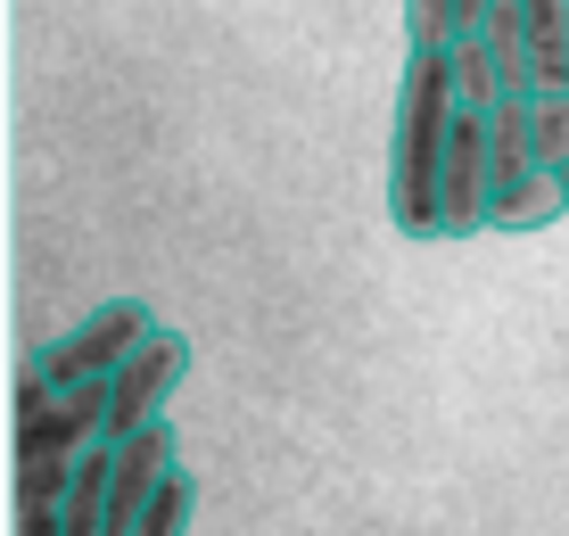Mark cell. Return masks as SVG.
I'll return each instance as SVG.
<instances>
[{"label":"cell","mask_w":569,"mask_h":536,"mask_svg":"<svg viewBox=\"0 0 569 536\" xmlns=\"http://www.w3.org/2000/svg\"><path fill=\"white\" fill-rule=\"evenodd\" d=\"M455 42L446 50H405L397 75V132H388V224L405 240H438V173H446V141H455Z\"/></svg>","instance_id":"6da1fadb"},{"label":"cell","mask_w":569,"mask_h":536,"mask_svg":"<svg viewBox=\"0 0 569 536\" xmlns=\"http://www.w3.org/2000/svg\"><path fill=\"white\" fill-rule=\"evenodd\" d=\"M108 438V380L100 388H42L17 371V504H58L83 446Z\"/></svg>","instance_id":"7a4b0ae2"},{"label":"cell","mask_w":569,"mask_h":536,"mask_svg":"<svg viewBox=\"0 0 569 536\" xmlns=\"http://www.w3.org/2000/svg\"><path fill=\"white\" fill-rule=\"evenodd\" d=\"M149 330H157L149 297H100L74 330H50V339L26 355V380H42V388H100V380H116V364H124Z\"/></svg>","instance_id":"3957f363"},{"label":"cell","mask_w":569,"mask_h":536,"mask_svg":"<svg viewBox=\"0 0 569 536\" xmlns=\"http://www.w3.org/2000/svg\"><path fill=\"white\" fill-rule=\"evenodd\" d=\"M182 371H190V339L182 330H149V339L116 364V380H108V438H132V429L166 421Z\"/></svg>","instance_id":"277c9868"},{"label":"cell","mask_w":569,"mask_h":536,"mask_svg":"<svg viewBox=\"0 0 569 536\" xmlns=\"http://www.w3.org/2000/svg\"><path fill=\"white\" fill-rule=\"evenodd\" d=\"M116 446V504H108V536H132L141 528V512L182 479V438H173V421H149L132 429V438H108Z\"/></svg>","instance_id":"5b68a950"},{"label":"cell","mask_w":569,"mask_h":536,"mask_svg":"<svg viewBox=\"0 0 569 536\" xmlns=\"http://www.w3.org/2000/svg\"><path fill=\"white\" fill-rule=\"evenodd\" d=\"M108 504H116V446H83L67 470V495H58V520L67 536H108Z\"/></svg>","instance_id":"8992f818"},{"label":"cell","mask_w":569,"mask_h":536,"mask_svg":"<svg viewBox=\"0 0 569 536\" xmlns=\"http://www.w3.org/2000/svg\"><path fill=\"white\" fill-rule=\"evenodd\" d=\"M561 215H569V173L537 166L520 190L496 198V224H487V231H545V224H561Z\"/></svg>","instance_id":"52a82bcc"},{"label":"cell","mask_w":569,"mask_h":536,"mask_svg":"<svg viewBox=\"0 0 569 536\" xmlns=\"http://www.w3.org/2000/svg\"><path fill=\"white\" fill-rule=\"evenodd\" d=\"M528 67L537 91H569V0H528Z\"/></svg>","instance_id":"ba28073f"},{"label":"cell","mask_w":569,"mask_h":536,"mask_svg":"<svg viewBox=\"0 0 569 536\" xmlns=\"http://www.w3.org/2000/svg\"><path fill=\"white\" fill-rule=\"evenodd\" d=\"M479 26H487V0H405V42L413 50H446Z\"/></svg>","instance_id":"9c48e42d"},{"label":"cell","mask_w":569,"mask_h":536,"mask_svg":"<svg viewBox=\"0 0 569 536\" xmlns=\"http://www.w3.org/2000/svg\"><path fill=\"white\" fill-rule=\"evenodd\" d=\"M455 91H462V116H487L503 99V75H496L487 33H462V42H455Z\"/></svg>","instance_id":"30bf717a"},{"label":"cell","mask_w":569,"mask_h":536,"mask_svg":"<svg viewBox=\"0 0 569 536\" xmlns=\"http://www.w3.org/2000/svg\"><path fill=\"white\" fill-rule=\"evenodd\" d=\"M190 512H199V479L182 470V479H173V487L141 512V528H132V536H190Z\"/></svg>","instance_id":"8fae6325"},{"label":"cell","mask_w":569,"mask_h":536,"mask_svg":"<svg viewBox=\"0 0 569 536\" xmlns=\"http://www.w3.org/2000/svg\"><path fill=\"white\" fill-rule=\"evenodd\" d=\"M537 166L569 173V91H537Z\"/></svg>","instance_id":"7c38bea8"},{"label":"cell","mask_w":569,"mask_h":536,"mask_svg":"<svg viewBox=\"0 0 569 536\" xmlns=\"http://www.w3.org/2000/svg\"><path fill=\"white\" fill-rule=\"evenodd\" d=\"M9 536H67V520H58V504H17V528Z\"/></svg>","instance_id":"4fadbf2b"}]
</instances>
